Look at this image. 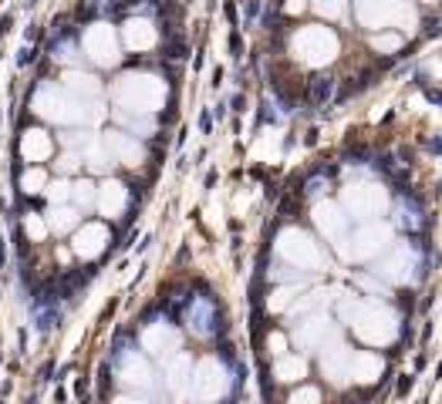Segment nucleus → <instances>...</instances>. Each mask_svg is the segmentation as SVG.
Returning a JSON list of instances; mask_svg holds the SVG:
<instances>
[{
    "mask_svg": "<svg viewBox=\"0 0 442 404\" xmlns=\"http://www.w3.org/2000/svg\"><path fill=\"white\" fill-rule=\"evenodd\" d=\"M125 41H129V48L142 50V48H152L155 34L145 20H129V24H125Z\"/></svg>",
    "mask_w": 442,
    "mask_h": 404,
    "instance_id": "8",
    "label": "nucleus"
},
{
    "mask_svg": "<svg viewBox=\"0 0 442 404\" xmlns=\"http://www.w3.org/2000/svg\"><path fill=\"white\" fill-rule=\"evenodd\" d=\"M425 98L432 105H442V88H425Z\"/></svg>",
    "mask_w": 442,
    "mask_h": 404,
    "instance_id": "19",
    "label": "nucleus"
},
{
    "mask_svg": "<svg viewBox=\"0 0 442 404\" xmlns=\"http://www.w3.org/2000/svg\"><path fill=\"white\" fill-rule=\"evenodd\" d=\"M51 152H54V142L48 132L31 128V132L20 135V155H24L27 162H44V159H51Z\"/></svg>",
    "mask_w": 442,
    "mask_h": 404,
    "instance_id": "5",
    "label": "nucleus"
},
{
    "mask_svg": "<svg viewBox=\"0 0 442 404\" xmlns=\"http://www.w3.org/2000/svg\"><path fill=\"white\" fill-rule=\"evenodd\" d=\"M71 199H74L78 209H91L95 199H98V192H95V185L91 182H74L71 185Z\"/></svg>",
    "mask_w": 442,
    "mask_h": 404,
    "instance_id": "12",
    "label": "nucleus"
},
{
    "mask_svg": "<svg viewBox=\"0 0 442 404\" xmlns=\"http://www.w3.org/2000/svg\"><path fill=\"white\" fill-rule=\"evenodd\" d=\"M44 185H48V175H44L41 168H27V172L20 175V189H24L27 196H37V192H44Z\"/></svg>",
    "mask_w": 442,
    "mask_h": 404,
    "instance_id": "13",
    "label": "nucleus"
},
{
    "mask_svg": "<svg viewBox=\"0 0 442 404\" xmlns=\"http://www.w3.org/2000/svg\"><path fill=\"white\" fill-rule=\"evenodd\" d=\"M331 91H334V78H327V74H318V78L311 81V91H307V98H311V105H324V101L331 98Z\"/></svg>",
    "mask_w": 442,
    "mask_h": 404,
    "instance_id": "11",
    "label": "nucleus"
},
{
    "mask_svg": "<svg viewBox=\"0 0 442 404\" xmlns=\"http://www.w3.org/2000/svg\"><path fill=\"white\" fill-rule=\"evenodd\" d=\"M24 233L31 236V239H44L48 236V222H44V216H37V213H31V216H24Z\"/></svg>",
    "mask_w": 442,
    "mask_h": 404,
    "instance_id": "15",
    "label": "nucleus"
},
{
    "mask_svg": "<svg viewBox=\"0 0 442 404\" xmlns=\"http://www.w3.org/2000/svg\"><path fill=\"white\" fill-rule=\"evenodd\" d=\"M155 78H138V74H129L122 78V84L115 88V98L129 108H152L155 101L162 98V88L152 84Z\"/></svg>",
    "mask_w": 442,
    "mask_h": 404,
    "instance_id": "2",
    "label": "nucleus"
},
{
    "mask_svg": "<svg viewBox=\"0 0 442 404\" xmlns=\"http://www.w3.org/2000/svg\"><path fill=\"white\" fill-rule=\"evenodd\" d=\"M125 381L145 384V381H149V368H145L142 361H136V357H129V361H125Z\"/></svg>",
    "mask_w": 442,
    "mask_h": 404,
    "instance_id": "14",
    "label": "nucleus"
},
{
    "mask_svg": "<svg viewBox=\"0 0 442 404\" xmlns=\"http://www.w3.org/2000/svg\"><path fill=\"white\" fill-rule=\"evenodd\" d=\"M65 88L78 91V95H98V78H91L85 71H68L65 74Z\"/></svg>",
    "mask_w": 442,
    "mask_h": 404,
    "instance_id": "10",
    "label": "nucleus"
},
{
    "mask_svg": "<svg viewBox=\"0 0 442 404\" xmlns=\"http://www.w3.org/2000/svg\"><path fill=\"white\" fill-rule=\"evenodd\" d=\"M162 344H172V334H169V330H166V334H162L159 327H152V330H145V347H149V351H159Z\"/></svg>",
    "mask_w": 442,
    "mask_h": 404,
    "instance_id": "17",
    "label": "nucleus"
},
{
    "mask_svg": "<svg viewBox=\"0 0 442 404\" xmlns=\"http://www.w3.org/2000/svg\"><path fill=\"white\" fill-rule=\"evenodd\" d=\"M425 149H429V152H442V138H429V142H425Z\"/></svg>",
    "mask_w": 442,
    "mask_h": 404,
    "instance_id": "20",
    "label": "nucleus"
},
{
    "mask_svg": "<svg viewBox=\"0 0 442 404\" xmlns=\"http://www.w3.org/2000/svg\"><path fill=\"white\" fill-rule=\"evenodd\" d=\"M119 404H142V401H119Z\"/></svg>",
    "mask_w": 442,
    "mask_h": 404,
    "instance_id": "22",
    "label": "nucleus"
},
{
    "mask_svg": "<svg viewBox=\"0 0 442 404\" xmlns=\"http://www.w3.org/2000/svg\"><path fill=\"white\" fill-rule=\"evenodd\" d=\"M415 84H419V88H429V74H425V71H415Z\"/></svg>",
    "mask_w": 442,
    "mask_h": 404,
    "instance_id": "21",
    "label": "nucleus"
},
{
    "mask_svg": "<svg viewBox=\"0 0 442 404\" xmlns=\"http://www.w3.org/2000/svg\"><path fill=\"white\" fill-rule=\"evenodd\" d=\"M98 206H102L105 216H119L122 209H125V202H129V192H125V185L119 182H105L102 189H98Z\"/></svg>",
    "mask_w": 442,
    "mask_h": 404,
    "instance_id": "6",
    "label": "nucleus"
},
{
    "mask_svg": "<svg viewBox=\"0 0 442 404\" xmlns=\"http://www.w3.org/2000/svg\"><path fill=\"white\" fill-rule=\"evenodd\" d=\"M105 246H108V229H105L102 222H85L74 233V239H71V250L78 252L82 260H95Z\"/></svg>",
    "mask_w": 442,
    "mask_h": 404,
    "instance_id": "4",
    "label": "nucleus"
},
{
    "mask_svg": "<svg viewBox=\"0 0 442 404\" xmlns=\"http://www.w3.org/2000/svg\"><path fill=\"white\" fill-rule=\"evenodd\" d=\"M105 145H108V152L119 159V162H125V166H136L138 159H142V149H138V142H132V138H125L122 132H112L108 138H105Z\"/></svg>",
    "mask_w": 442,
    "mask_h": 404,
    "instance_id": "7",
    "label": "nucleus"
},
{
    "mask_svg": "<svg viewBox=\"0 0 442 404\" xmlns=\"http://www.w3.org/2000/svg\"><path fill=\"white\" fill-rule=\"evenodd\" d=\"M442 34V20L439 17H425L422 20V37H439Z\"/></svg>",
    "mask_w": 442,
    "mask_h": 404,
    "instance_id": "18",
    "label": "nucleus"
},
{
    "mask_svg": "<svg viewBox=\"0 0 442 404\" xmlns=\"http://www.w3.org/2000/svg\"><path fill=\"white\" fill-rule=\"evenodd\" d=\"M44 196L51 199V206H61L65 199H71V182L68 179H58V182H51L44 189Z\"/></svg>",
    "mask_w": 442,
    "mask_h": 404,
    "instance_id": "16",
    "label": "nucleus"
},
{
    "mask_svg": "<svg viewBox=\"0 0 442 404\" xmlns=\"http://www.w3.org/2000/svg\"><path fill=\"white\" fill-rule=\"evenodd\" d=\"M78 226V213L68 209V206H51V213H48V229L54 233H71Z\"/></svg>",
    "mask_w": 442,
    "mask_h": 404,
    "instance_id": "9",
    "label": "nucleus"
},
{
    "mask_svg": "<svg viewBox=\"0 0 442 404\" xmlns=\"http://www.w3.org/2000/svg\"><path fill=\"white\" fill-rule=\"evenodd\" d=\"M34 112L41 118L54 121V125H82V121L95 118L88 101L74 98L68 88H54V84H44L34 95Z\"/></svg>",
    "mask_w": 442,
    "mask_h": 404,
    "instance_id": "1",
    "label": "nucleus"
},
{
    "mask_svg": "<svg viewBox=\"0 0 442 404\" xmlns=\"http://www.w3.org/2000/svg\"><path fill=\"white\" fill-rule=\"evenodd\" d=\"M85 50L95 65H115V61H119L115 31H112L108 24H91L85 31Z\"/></svg>",
    "mask_w": 442,
    "mask_h": 404,
    "instance_id": "3",
    "label": "nucleus"
}]
</instances>
